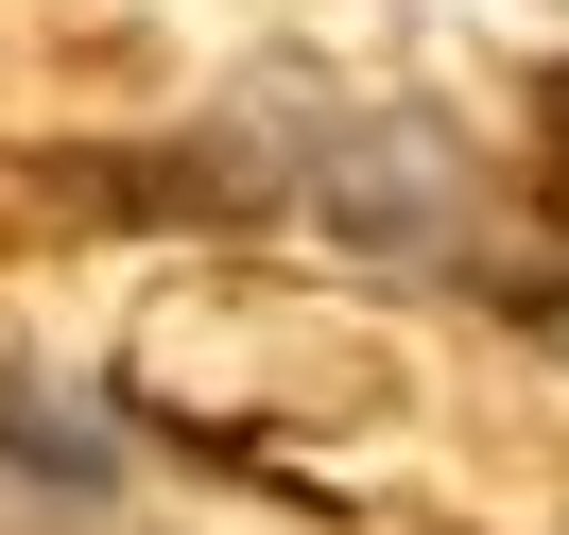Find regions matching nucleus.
Here are the masks:
<instances>
[{
  "label": "nucleus",
  "mask_w": 569,
  "mask_h": 535,
  "mask_svg": "<svg viewBox=\"0 0 569 535\" xmlns=\"http://www.w3.org/2000/svg\"><path fill=\"white\" fill-rule=\"evenodd\" d=\"M0 449L36 466V484H70V501H104V484H121L104 415H87V397H36V380H0Z\"/></svg>",
  "instance_id": "f257e3e1"
},
{
  "label": "nucleus",
  "mask_w": 569,
  "mask_h": 535,
  "mask_svg": "<svg viewBox=\"0 0 569 535\" xmlns=\"http://www.w3.org/2000/svg\"><path fill=\"white\" fill-rule=\"evenodd\" d=\"M535 208H552V225H569V70H552V87H535Z\"/></svg>",
  "instance_id": "f03ea898"
}]
</instances>
